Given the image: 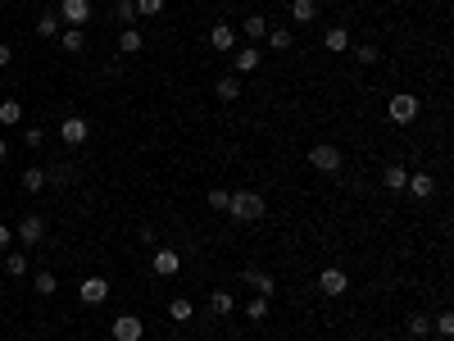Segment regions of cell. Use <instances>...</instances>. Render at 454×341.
Returning a JSON list of instances; mask_svg holds the SVG:
<instances>
[{"label":"cell","instance_id":"cell-38","mask_svg":"<svg viewBox=\"0 0 454 341\" xmlns=\"http://www.w3.org/2000/svg\"><path fill=\"white\" fill-rule=\"evenodd\" d=\"M9 59H14V51H9V41H0V68H5Z\"/></svg>","mask_w":454,"mask_h":341},{"label":"cell","instance_id":"cell-20","mask_svg":"<svg viewBox=\"0 0 454 341\" xmlns=\"http://www.w3.org/2000/svg\"><path fill=\"white\" fill-rule=\"evenodd\" d=\"M232 310H237V300H232V291H210V314H218V319H227Z\"/></svg>","mask_w":454,"mask_h":341},{"label":"cell","instance_id":"cell-4","mask_svg":"<svg viewBox=\"0 0 454 341\" xmlns=\"http://www.w3.org/2000/svg\"><path fill=\"white\" fill-rule=\"evenodd\" d=\"M59 23H68V28H87V23H91V0H59Z\"/></svg>","mask_w":454,"mask_h":341},{"label":"cell","instance_id":"cell-30","mask_svg":"<svg viewBox=\"0 0 454 341\" xmlns=\"http://www.w3.org/2000/svg\"><path fill=\"white\" fill-rule=\"evenodd\" d=\"M404 327H409V337H427V332H432V319H427V314H409Z\"/></svg>","mask_w":454,"mask_h":341},{"label":"cell","instance_id":"cell-6","mask_svg":"<svg viewBox=\"0 0 454 341\" xmlns=\"http://www.w3.org/2000/svg\"><path fill=\"white\" fill-rule=\"evenodd\" d=\"M150 269H155L159 278H177V273H182V255H177L173 246H159L155 260H150Z\"/></svg>","mask_w":454,"mask_h":341},{"label":"cell","instance_id":"cell-1","mask_svg":"<svg viewBox=\"0 0 454 341\" xmlns=\"http://www.w3.org/2000/svg\"><path fill=\"white\" fill-rule=\"evenodd\" d=\"M227 214L237 218V223H259V218L268 214V205H264V196H259V191H232Z\"/></svg>","mask_w":454,"mask_h":341},{"label":"cell","instance_id":"cell-21","mask_svg":"<svg viewBox=\"0 0 454 341\" xmlns=\"http://www.w3.org/2000/svg\"><path fill=\"white\" fill-rule=\"evenodd\" d=\"M168 319H173V323H191V319H195V305H191L187 296L168 300Z\"/></svg>","mask_w":454,"mask_h":341},{"label":"cell","instance_id":"cell-7","mask_svg":"<svg viewBox=\"0 0 454 341\" xmlns=\"http://www.w3.org/2000/svg\"><path fill=\"white\" fill-rule=\"evenodd\" d=\"M19 241H23V246H41V241H46V218H41V214H23Z\"/></svg>","mask_w":454,"mask_h":341},{"label":"cell","instance_id":"cell-37","mask_svg":"<svg viewBox=\"0 0 454 341\" xmlns=\"http://www.w3.org/2000/svg\"><path fill=\"white\" fill-rule=\"evenodd\" d=\"M23 141H28V146H32V151H36V146H41V141H46V132H41V128H28V137H23Z\"/></svg>","mask_w":454,"mask_h":341},{"label":"cell","instance_id":"cell-42","mask_svg":"<svg viewBox=\"0 0 454 341\" xmlns=\"http://www.w3.org/2000/svg\"><path fill=\"white\" fill-rule=\"evenodd\" d=\"M440 341H450V337H440Z\"/></svg>","mask_w":454,"mask_h":341},{"label":"cell","instance_id":"cell-22","mask_svg":"<svg viewBox=\"0 0 454 341\" xmlns=\"http://www.w3.org/2000/svg\"><path fill=\"white\" fill-rule=\"evenodd\" d=\"M291 19H296V23H314L318 19V0H291Z\"/></svg>","mask_w":454,"mask_h":341},{"label":"cell","instance_id":"cell-13","mask_svg":"<svg viewBox=\"0 0 454 341\" xmlns=\"http://www.w3.org/2000/svg\"><path fill=\"white\" fill-rule=\"evenodd\" d=\"M241 283H245V287H254L264 300H273V296H277V283H273V273H264V269H245V273H241Z\"/></svg>","mask_w":454,"mask_h":341},{"label":"cell","instance_id":"cell-8","mask_svg":"<svg viewBox=\"0 0 454 341\" xmlns=\"http://www.w3.org/2000/svg\"><path fill=\"white\" fill-rule=\"evenodd\" d=\"M264 64V55L254 51V46H241V51H232V78H245V73H254Z\"/></svg>","mask_w":454,"mask_h":341},{"label":"cell","instance_id":"cell-25","mask_svg":"<svg viewBox=\"0 0 454 341\" xmlns=\"http://www.w3.org/2000/svg\"><path fill=\"white\" fill-rule=\"evenodd\" d=\"M0 123H5V128L23 123V105L19 101H0Z\"/></svg>","mask_w":454,"mask_h":341},{"label":"cell","instance_id":"cell-35","mask_svg":"<svg viewBox=\"0 0 454 341\" xmlns=\"http://www.w3.org/2000/svg\"><path fill=\"white\" fill-rule=\"evenodd\" d=\"M114 14H118V23H132V19H137V5H132V0H118Z\"/></svg>","mask_w":454,"mask_h":341},{"label":"cell","instance_id":"cell-39","mask_svg":"<svg viewBox=\"0 0 454 341\" xmlns=\"http://www.w3.org/2000/svg\"><path fill=\"white\" fill-rule=\"evenodd\" d=\"M9 241H14V233H9V228H5V223H0V250H5V246H9Z\"/></svg>","mask_w":454,"mask_h":341},{"label":"cell","instance_id":"cell-2","mask_svg":"<svg viewBox=\"0 0 454 341\" xmlns=\"http://www.w3.org/2000/svg\"><path fill=\"white\" fill-rule=\"evenodd\" d=\"M418 96H409V91H400V96H391V105H386V114H391V123H400V128H409L413 118H418Z\"/></svg>","mask_w":454,"mask_h":341},{"label":"cell","instance_id":"cell-11","mask_svg":"<svg viewBox=\"0 0 454 341\" xmlns=\"http://www.w3.org/2000/svg\"><path fill=\"white\" fill-rule=\"evenodd\" d=\"M78 296H82V305H105V300H109V283H105V278H82Z\"/></svg>","mask_w":454,"mask_h":341},{"label":"cell","instance_id":"cell-5","mask_svg":"<svg viewBox=\"0 0 454 341\" xmlns=\"http://www.w3.org/2000/svg\"><path fill=\"white\" fill-rule=\"evenodd\" d=\"M109 332H114V341H141L145 337V319H137V314H118Z\"/></svg>","mask_w":454,"mask_h":341},{"label":"cell","instance_id":"cell-28","mask_svg":"<svg viewBox=\"0 0 454 341\" xmlns=\"http://www.w3.org/2000/svg\"><path fill=\"white\" fill-rule=\"evenodd\" d=\"M32 287H36V291H41V296H55V291H59V278H55V273H46V269H41V273H36V278H32Z\"/></svg>","mask_w":454,"mask_h":341},{"label":"cell","instance_id":"cell-17","mask_svg":"<svg viewBox=\"0 0 454 341\" xmlns=\"http://www.w3.org/2000/svg\"><path fill=\"white\" fill-rule=\"evenodd\" d=\"M141 46H145L141 28H123V32H118V51H123V55H137Z\"/></svg>","mask_w":454,"mask_h":341},{"label":"cell","instance_id":"cell-26","mask_svg":"<svg viewBox=\"0 0 454 341\" xmlns=\"http://www.w3.org/2000/svg\"><path fill=\"white\" fill-rule=\"evenodd\" d=\"M19 182H23V191H28V196H36V191L46 187V168H28V173H23Z\"/></svg>","mask_w":454,"mask_h":341},{"label":"cell","instance_id":"cell-23","mask_svg":"<svg viewBox=\"0 0 454 341\" xmlns=\"http://www.w3.org/2000/svg\"><path fill=\"white\" fill-rule=\"evenodd\" d=\"M241 32H245V41H264V36H268V19L264 14H250Z\"/></svg>","mask_w":454,"mask_h":341},{"label":"cell","instance_id":"cell-27","mask_svg":"<svg viewBox=\"0 0 454 341\" xmlns=\"http://www.w3.org/2000/svg\"><path fill=\"white\" fill-rule=\"evenodd\" d=\"M291 41H296L291 28H268V46H273V51H291Z\"/></svg>","mask_w":454,"mask_h":341},{"label":"cell","instance_id":"cell-34","mask_svg":"<svg viewBox=\"0 0 454 341\" xmlns=\"http://www.w3.org/2000/svg\"><path fill=\"white\" fill-rule=\"evenodd\" d=\"M227 200H232V191H223V187L210 191V210H223V214H227Z\"/></svg>","mask_w":454,"mask_h":341},{"label":"cell","instance_id":"cell-12","mask_svg":"<svg viewBox=\"0 0 454 341\" xmlns=\"http://www.w3.org/2000/svg\"><path fill=\"white\" fill-rule=\"evenodd\" d=\"M210 46L218 55H232V51H237V28H232V23H214V28H210Z\"/></svg>","mask_w":454,"mask_h":341},{"label":"cell","instance_id":"cell-14","mask_svg":"<svg viewBox=\"0 0 454 341\" xmlns=\"http://www.w3.org/2000/svg\"><path fill=\"white\" fill-rule=\"evenodd\" d=\"M404 191H409L413 200H427L436 191V178L432 173H409V182H404Z\"/></svg>","mask_w":454,"mask_h":341},{"label":"cell","instance_id":"cell-31","mask_svg":"<svg viewBox=\"0 0 454 341\" xmlns=\"http://www.w3.org/2000/svg\"><path fill=\"white\" fill-rule=\"evenodd\" d=\"M36 36H59V14H41V19H36Z\"/></svg>","mask_w":454,"mask_h":341},{"label":"cell","instance_id":"cell-40","mask_svg":"<svg viewBox=\"0 0 454 341\" xmlns=\"http://www.w3.org/2000/svg\"><path fill=\"white\" fill-rule=\"evenodd\" d=\"M5 160H9V141L0 137V164H5Z\"/></svg>","mask_w":454,"mask_h":341},{"label":"cell","instance_id":"cell-24","mask_svg":"<svg viewBox=\"0 0 454 341\" xmlns=\"http://www.w3.org/2000/svg\"><path fill=\"white\" fill-rule=\"evenodd\" d=\"M0 264H5V273H9V278H23V273H28V255H23V250H9Z\"/></svg>","mask_w":454,"mask_h":341},{"label":"cell","instance_id":"cell-3","mask_svg":"<svg viewBox=\"0 0 454 341\" xmlns=\"http://www.w3.org/2000/svg\"><path fill=\"white\" fill-rule=\"evenodd\" d=\"M309 164L318 173H341V151L327 146V141H318V146H309Z\"/></svg>","mask_w":454,"mask_h":341},{"label":"cell","instance_id":"cell-41","mask_svg":"<svg viewBox=\"0 0 454 341\" xmlns=\"http://www.w3.org/2000/svg\"><path fill=\"white\" fill-rule=\"evenodd\" d=\"M0 273H5V264H0Z\"/></svg>","mask_w":454,"mask_h":341},{"label":"cell","instance_id":"cell-33","mask_svg":"<svg viewBox=\"0 0 454 341\" xmlns=\"http://www.w3.org/2000/svg\"><path fill=\"white\" fill-rule=\"evenodd\" d=\"M132 5H137V14H145V19L164 14V0H132Z\"/></svg>","mask_w":454,"mask_h":341},{"label":"cell","instance_id":"cell-10","mask_svg":"<svg viewBox=\"0 0 454 341\" xmlns=\"http://www.w3.org/2000/svg\"><path fill=\"white\" fill-rule=\"evenodd\" d=\"M59 137H64V146H82L91 137V123L87 118H78V114H68L64 123H59Z\"/></svg>","mask_w":454,"mask_h":341},{"label":"cell","instance_id":"cell-18","mask_svg":"<svg viewBox=\"0 0 454 341\" xmlns=\"http://www.w3.org/2000/svg\"><path fill=\"white\" fill-rule=\"evenodd\" d=\"M59 41H64L68 55H82V46H87V32H82V28H59Z\"/></svg>","mask_w":454,"mask_h":341},{"label":"cell","instance_id":"cell-32","mask_svg":"<svg viewBox=\"0 0 454 341\" xmlns=\"http://www.w3.org/2000/svg\"><path fill=\"white\" fill-rule=\"evenodd\" d=\"M432 327H436L440 337H454V314H450V310H440L436 319H432Z\"/></svg>","mask_w":454,"mask_h":341},{"label":"cell","instance_id":"cell-36","mask_svg":"<svg viewBox=\"0 0 454 341\" xmlns=\"http://www.w3.org/2000/svg\"><path fill=\"white\" fill-rule=\"evenodd\" d=\"M354 59H359V64H377V46H359Z\"/></svg>","mask_w":454,"mask_h":341},{"label":"cell","instance_id":"cell-9","mask_svg":"<svg viewBox=\"0 0 454 341\" xmlns=\"http://www.w3.org/2000/svg\"><path fill=\"white\" fill-rule=\"evenodd\" d=\"M346 287H350L346 269H318V291L323 296H346Z\"/></svg>","mask_w":454,"mask_h":341},{"label":"cell","instance_id":"cell-15","mask_svg":"<svg viewBox=\"0 0 454 341\" xmlns=\"http://www.w3.org/2000/svg\"><path fill=\"white\" fill-rule=\"evenodd\" d=\"M214 96H218L223 105L241 101V78H232V73H227V78H218V82H214Z\"/></svg>","mask_w":454,"mask_h":341},{"label":"cell","instance_id":"cell-29","mask_svg":"<svg viewBox=\"0 0 454 341\" xmlns=\"http://www.w3.org/2000/svg\"><path fill=\"white\" fill-rule=\"evenodd\" d=\"M245 319H250V323H264V319H268V300H264V296H254L250 305H245Z\"/></svg>","mask_w":454,"mask_h":341},{"label":"cell","instance_id":"cell-19","mask_svg":"<svg viewBox=\"0 0 454 341\" xmlns=\"http://www.w3.org/2000/svg\"><path fill=\"white\" fill-rule=\"evenodd\" d=\"M323 46H327L332 55L350 51V32H346V28H327V32H323Z\"/></svg>","mask_w":454,"mask_h":341},{"label":"cell","instance_id":"cell-16","mask_svg":"<svg viewBox=\"0 0 454 341\" xmlns=\"http://www.w3.org/2000/svg\"><path fill=\"white\" fill-rule=\"evenodd\" d=\"M404 182H409V168L404 164H386L382 168V187L386 191H404Z\"/></svg>","mask_w":454,"mask_h":341}]
</instances>
